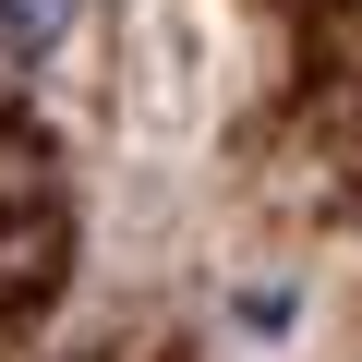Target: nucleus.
<instances>
[{"instance_id": "1", "label": "nucleus", "mask_w": 362, "mask_h": 362, "mask_svg": "<svg viewBox=\"0 0 362 362\" xmlns=\"http://www.w3.org/2000/svg\"><path fill=\"white\" fill-rule=\"evenodd\" d=\"M73 13H85V0H0V61H13V73L49 61V49L73 37Z\"/></svg>"}]
</instances>
